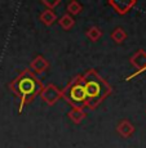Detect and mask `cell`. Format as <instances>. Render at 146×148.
<instances>
[{"label": "cell", "mask_w": 146, "mask_h": 148, "mask_svg": "<svg viewBox=\"0 0 146 148\" xmlns=\"http://www.w3.org/2000/svg\"><path fill=\"white\" fill-rule=\"evenodd\" d=\"M62 98L73 108L83 110L84 107H87V97L82 81V75H76L69 82L67 86L62 90Z\"/></svg>", "instance_id": "3"}, {"label": "cell", "mask_w": 146, "mask_h": 148, "mask_svg": "<svg viewBox=\"0 0 146 148\" xmlns=\"http://www.w3.org/2000/svg\"><path fill=\"white\" fill-rule=\"evenodd\" d=\"M111 40L116 44H122L123 41H125L127 39V32L124 31L123 27H115L113 31H111V35H110Z\"/></svg>", "instance_id": "12"}, {"label": "cell", "mask_w": 146, "mask_h": 148, "mask_svg": "<svg viewBox=\"0 0 146 148\" xmlns=\"http://www.w3.org/2000/svg\"><path fill=\"white\" fill-rule=\"evenodd\" d=\"M66 9H67V12L70 16H76V14H79L83 10V7L80 3L76 1V0H73V1H70L67 4Z\"/></svg>", "instance_id": "14"}, {"label": "cell", "mask_w": 146, "mask_h": 148, "mask_svg": "<svg viewBox=\"0 0 146 148\" xmlns=\"http://www.w3.org/2000/svg\"><path fill=\"white\" fill-rule=\"evenodd\" d=\"M58 25H60V27L61 28H64L65 31H69V30H71L74 26H75V19H74V17L73 16H70L69 13L66 14H64V16L61 17V18L58 19Z\"/></svg>", "instance_id": "11"}, {"label": "cell", "mask_w": 146, "mask_h": 148, "mask_svg": "<svg viewBox=\"0 0 146 148\" xmlns=\"http://www.w3.org/2000/svg\"><path fill=\"white\" fill-rule=\"evenodd\" d=\"M42 4L44 5V7H47V9L53 10L57 5L61 4V0H54V1H49V0H42Z\"/></svg>", "instance_id": "15"}, {"label": "cell", "mask_w": 146, "mask_h": 148, "mask_svg": "<svg viewBox=\"0 0 146 148\" xmlns=\"http://www.w3.org/2000/svg\"><path fill=\"white\" fill-rule=\"evenodd\" d=\"M110 7H113V9L115 10L118 14L123 16V14L128 13L131 9L136 5V0H131V1H123V0H110L107 3Z\"/></svg>", "instance_id": "6"}, {"label": "cell", "mask_w": 146, "mask_h": 148, "mask_svg": "<svg viewBox=\"0 0 146 148\" xmlns=\"http://www.w3.org/2000/svg\"><path fill=\"white\" fill-rule=\"evenodd\" d=\"M30 67L35 73H43L49 68V62L43 56H36L30 63Z\"/></svg>", "instance_id": "8"}, {"label": "cell", "mask_w": 146, "mask_h": 148, "mask_svg": "<svg viewBox=\"0 0 146 148\" xmlns=\"http://www.w3.org/2000/svg\"><path fill=\"white\" fill-rule=\"evenodd\" d=\"M85 35H87V38L89 39L91 41L96 42V41H98L100 39H101V36H102V31L100 30V28L97 27V26H92V27H89V28L87 30Z\"/></svg>", "instance_id": "13"}, {"label": "cell", "mask_w": 146, "mask_h": 148, "mask_svg": "<svg viewBox=\"0 0 146 148\" xmlns=\"http://www.w3.org/2000/svg\"><path fill=\"white\" fill-rule=\"evenodd\" d=\"M67 116L74 124H80V122L87 117V113L84 112V110H80V108H71V110L69 111Z\"/></svg>", "instance_id": "9"}, {"label": "cell", "mask_w": 146, "mask_h": 148, "mask_svg": "<svg viewBox=\"0 0 146 148\" xmlns=\"http://www.w3.org/2000/svg\"><path fill=\"white\" fill-rule=\"evenodd\" d=\"M39 19L45 25V26H52L54 22L57 21V14L51 9H45L44 12L40 13Z\"/></svg>", "instance_id": "10"}, {"label": "cell", "mask_w": 146, "mask_h": 148, "mask_svg": "<svg viewBox=\"0 0 146 148\" xmlns=\"http://www.w3.org/2000/svg\"><path fill=\"white\" fill-rule=\"evenodd\" d=\"M9 89L19 99L18 112H22L25 106H27L36 97L40 95V92L43 90V85L39 79L28 68H25L9 84Z\"/></svg>", "instance_id": "1"}, {"label": "cell", "mask_w": 146, "mask_h": 148, "mask_svg": "<svg viewBox=\"0 0 146 148\" xmlns=\"http://www.w3.org/2000/svg\"><path fill=\"white\" fill-rule=\"evenodd\" d=\"M134 130L136 129H134L133 124L129 120H122L116 125V132H118V134L120 136H123V138H129V136H132Z\"/></svg>", "instance_id": "7"}, {"label": "cell", "mask_w": 146, "mask_h": 148, "mask_svg": "<svg viewBox=\"0 0 146 148\" xmlns=\"http://www.w3.org/2000/svg\"><path fill=\"white\" fill-rule=\"evenodd\" d=\"M131 64L136 68V73H141L146 70V52L144 49H138L136 53L129 58Z\"/></svg>", "instance_id": "5"}, {"label": "cell", "mask_w": 146, "mask_h": 148, "mask_svg": "<svg viewBox=\"0 0 146 148\" xmlns=\"http://www.w3.org/2000/svg\"><path fill=\"white\" fill-rule=\"evenodd\" d=\"M82 81L84 85L85 97H87V107L94 110L102 103L113 92L110 84L98 75L96 70H88L82 75Z\"/></svg>", "instance_id": "2"}, {"label": "cell", "mask_w": 146, "mask_h": 148, "mask_svg": "<svg viewBox=\"0 0 146 148\" xmlns=\"http://www.w3.org/2000/svg\"><path fill=\"white\" fill-rule=\"evenodd\" d=\"M40 98L48 106H53L54 103H57L60 98H62V90L58 86L53 84H48L47 86L43 88V90L40 92Z\"/></svg>", "instance_id": "4"}]
</instances>
